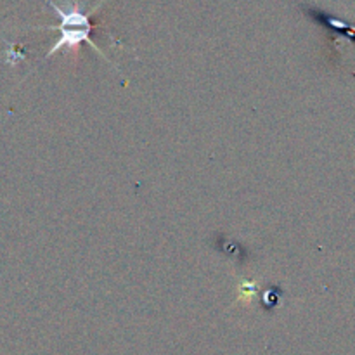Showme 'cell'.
<instances>
[{
    "label": "cell",
    "mask_w": 355,
    "mask_h": 355,
    "mask_svg": "<svg viewBox=\"0 0 355 355\" xmlns=\"http://www.w3.org/2000/svg\"><path fill=\"white\" fill-rule=\"evenodd\" d=\"M52 9L58 12V16L61 17V24H59V31H61V37L51 47V51L47 52V58L54 55L55 52L61 51V49H71L75 51L80 44L87 42L92 49H96L101 55L104 58L103 51L90 40V31H92V23H90L89 16L82 10V7L78 3H71L66 9L59 7L58 3L52 2V0H45Z\"/></svg>",
    "instance_id": "6da1fadb"
},
{
    "label": "cell",
    "mask_w": 355,
    "mask_h": 355,
    "mask_svg": "<svg viewBox=\"0 0 355 355\" xmlns=\"http://www.w3.org/2000/svg\"><path fill=\"white\" fill-rule=\"evenodd\" d=\"M309 14H312L315 19L321 21V23L326 24L328 28H333V30H336V31H343V33H347L350 38H354V40H355V26H350V24H347V23H343V21L336 19V17H331L329 14L322 12V10L311 9V10H309Z\"/></svg>",
    "instance_id": "7a4b0ae2"
}]
</instances>
